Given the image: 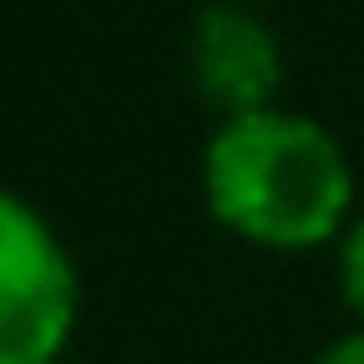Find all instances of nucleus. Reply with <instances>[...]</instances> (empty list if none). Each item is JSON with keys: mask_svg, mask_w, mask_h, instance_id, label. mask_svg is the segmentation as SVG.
I'll list each match as a JSON object with an SVG mask.
<instances>
[{"mask_svg": "<svg viewBox=\"0 0 364 364\" xmlns=\"http://www.w3.org/2000/svg\"><path fill=\"white\" fill-rule=\"evenodd\" d=\"M316 364H364V334H346V340H334V346H328Z\"/></svg>", "mask_w": 364, "mask_h": 364, "instance_id": "obj_5", "label": "nucleus"}, {"mask_svg": "<svg viewBox=\"0 0 364 364\" xmlns=\"http://www.w3.org/2000/svg\"><path fill=\"white\" fill-rule=\"evenodd\" d=\"M188 73H195L200 97L213 109H225V122L273 109V91H279V37L267 31L261 13H249L237 0H213V6L195 13Z\"/></svg>", "mask_w": 364, "mask_h": 364, "instance_id": "obj_3", "label": "nucleus"}, {"mask_svg": "<svg viewBox=\"0 0 364 364\" xmlns=\"http://www.w3.org/2000/svg\"><path fill=\"white\" fill-rule=\"evenodd\" d=\"M207 213L261 249H316L346 231L352 170L328 128L286 109L219 122L200 152Z\"/></svg>", "mask_w": 364, "mask_h": 364, "instance_id": "obj_1", "label": "nucleus"}, {"mask_svg": "<svg viewBox=\"0 0 364 364\" xmlns=\"http://www.w3.org/2000/svg\"><path fill=\"white\" fill-rule=\"evenodd\" d=\"M340 291H346V304L364 316V219H352L346 243H340Z\"/></svg>", "mask_w": 364, "mask_h": 364, "instance_id": "obj_4", "label": "nucleus"}, {"mask_svg": "<svg viewBox=\"0 0 364 364\" xmlns=\"http://www.w3.org/2000/svg\"><path fill=\"white\" fill-rule=\"evenodd\" d=\"M79 316L67 243L31 200L0 188V364H55Z\"/></svg>", "mask_w": 364, "mask_h": 364, "instance_id": "obj_2", "label": "nucleus"}]
</instances>
